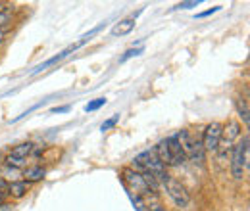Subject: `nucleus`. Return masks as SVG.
Returning a JSON list of instances; mask_svg holds the SVG:
<instances>
[{
	"label": "nucleus",
	"instance_id": "1",
	"mask_svg": "<svg viewBox=\"0 0 250 211\" xmlns=\"http://www.w3.org/2000/svg\"><path fill=\"white\" fill-rule=\"evenodd\" d=\"M131 169H135L137 173L146 171V173L154 175L158 179V182H166L169 179V175H167V171H166V165L156 157L154 150H145V152H141L139 155H135Z\"/></svg>",
	"mask_w": 250,
	"mask_h": 211
},
{
	"label": "nucleus",
	"instance_id": "2",
	"mask_svg": "<svg viewBox=\"0 0 250 211\" xmlns=\"http://www.w3.org/2000/svg\"><path fill=\"white\" fill-rule=\"evenodd\" d=\"M247 169H249V134H245L243 140L233 146V157H231V173L237 181L245 177Z\"/></svg>",
	"mask_w": 250,
	"mask_h": 211
},
{
	"label": "nucleus",
	"instance_id": "3",
	"mask_svg": "<svg viewBox=\"0 0 250 211\" xmlns=\"http://www.w3.org/2000/svg\"><path fill=\"white\" fill-rule=\"evenodd\" d=\"M179 142H181V148L185 152L187 159H190L192 163H204V148H202V142L198 138H192V134L188 133L187 129H183L179 134H177Z\"/></svg>",
	"mask_w": 250,
	"mask_h": 211
},
{
	"label": "nucleus",
	"instance_id": "4",
	"mask_svg": "<svg viewBox=\"0 0 250 211\" xmlns=\"http://www.w3.org/2000/svg\"><path fill=\"white\" fill-rule=\"evenodd\" d=\"M239 136H241V125H239L237 121H229V123L223 127V131H221V138H219L218 150H216L221 161L227 157L229 152L233 150V144H235V140H237Z\"/></svg>",
	"mask_w": 250,
	"mask_h": 211
},
{
	"label": "nucleus",
	"instance_id": "5",
	"mask_svg": "<svg viewBox=\"0 0 250 211\" xmlns=\"http://www.w3.org/2000/svg\"><path fill=\"white\" fill-rule=\"evenodd\" d=\"M164 184V188H166V192H167V196L171 198V202L179 208V210H185L188 208V204H190V196H188L187 188L181 184L179 181H175V179H167L166 182H162Z\"/></svg>",
	"mask_w": 250,
	"mask_h": 211
},
{
	"label": "nucleus",
	"instance_id": "6",
	"mask_svg": "<svg viewBox=\"0 0 250 211\" xmlns=\"http://www.w3.org/2000/svg\"><path fill=\"white\" fill-rule=\"evenodd\" d=\"M221 131H223V125L218 121H212L210 125H206L204 133H202V148L204 152H216L218 150L219 138H221Z\"/></svg>",
	"mask_w": 250,
	"mask_h": 211
},
{
	"label": "nucleus",
	"instance_id": "7",
	"mask_svg": "<svg viewBox=\"0 0 250 211\" xmlns=\"http://www.w3.org/2000/svg\"><path fill=\"white\" fill-rule=\"evenodd\" d=\"M122 175H124V181H125L127 188H129L131 192H135V194H146V196L152 192V190L148 188L146 181L143 179V175H141V173H137L135 169H131V167H125Z\"/></svg>",
	"mask_w": 250,
	"mask_h": 211
},
{
	"label": "nucleus",
	"instance_id": "8",
	"mask_svg": "<svg viewBox=\"0 0 250 211\" xmlns=\"http://www.w3.org/2000/svg\"><path fill=\"white\" fill-rule=\"evenodd\" d=\"M167 148H169L171 165H173V167H179V165H183V163L187 161V155H185V152L181 148V142H179L177 134H173V136L167 138Z\"/></svg>",
	"mask_w": 250,
	"mask_h": 211
},
{
	"label": "nucleus",
	"instance_id": "9",
	"mask_svg": "<svg viewBox=\"0 0 250 211\" xmlns=\"http://www.w3.org/2000/svg\"><path fill=\"white\" fill-rule=\"evenodd\" d=\"M73 50H75V48H73V46H69V48H65V50H62V52H58L56 56H52V58H48L46 61H42L41 65H37V67L33 69V75H35V73H41V71H44L46 67H50V65L58 63V61H62L63 58H67V56H69V52H73Z\"/></svg>",
	"mask_w": 250,
	"mask_h": 211
},
{
	"label": "nucleus",
	"instance_id": "10",
	"mask_svg": "<svg viewBox=\"0 0 250 211\" xmlns=\"http://www.w3.org/2000/svg\"><path fill=\"white\" fill-rule=\"evenodd\" d=\"M154 153H156V157L166 167L171 165V155H169V148H167V138L160 140L156 146H154Z\"/></svg>",
	"mask_w": 250,
	"mask_h": 211
},
{
	"label": "nucleus",
	"instance_id": "11",
	"mask_svg": "<svg viewBox=\"0 0 250 211\" xmlns=\"http://www.w3.org/2000/svg\"><path fill=\"white\" fill-rule=\"evenodd\" d=\"M29 190V182L27 181H16L8 184V194H12L14 198H23Z\"/></svg>",
	"mask_w": 250,
	"mask_h": 211
},
{
	"label": "nucleus",
	"instance_id": "12",
	"mask_svg": "<svg viewBox=\"0 0 250 211\" xmlns=\"http://www.w3.org/2000/svg\"><path fill=\"white\" fill-rule=\"evenodd\" d=\"M35 150V144L33 142H23V144H18L14 150L10 152V155L18 157V159H27V155H31Z\"/></svg>",
	"mask_w": 250,
	"mask_h": 211
},
{
	"label": "nucleus",
	"instance_id": "13",
	"mask_svg": "<svg viewBox=\"0 0 250 211\" xmlns=\"http://www.w3.org/2000/svg\"><path fill=\"white\" fill-rule=\"evenodd\" d=\"M44 175H46V171H44V167H41V165L29 167V169H25V173H23V177H25V181L27 182L42 181V179H44Z\"/></svg>",
	"mask_w": 250,
	"mask_h": 211
},
{
	"label": "nucleus",
	"instance_id": "14",
	"mask_svg": "<svg viewBox=\"0 0 250 211\" xmlns=\"http://www.w3.org/2000/svg\"><path fill=\"white\" fill-rule=\"evenodd\" d=\"M133 29H135V19H124V21H120V23L114 25L112 35H114V37H124V35L131 33Z\"/></svg>",
	"mask_w": 250,
	"mask_h": 211
},
{
	"label": "nucleus",
	"instance_id": "15",
	"mask_svg": "<svg viewBox=\"0 0 250 211\" xmlns=\"http://www.w3.org/2000/svg\"><path fill=\"white\" fill-rule=\"evenodd\" d=\"M104 27H106V23H100V25H96L94 29L89 31V33H85V35H83V37L79 38V42H75V44H73V48L77 50V48H81V46H85V44H87V42H89V40L93 38L94 35H98V33H100V31L104 29Z\"/></svg>",
	"mask_w": 250,
	"mask_h": 211
},
{
	"label": "nucleus",
	"instance_id": "16",
	"mask_svg": "<svg viewBox=\"0 0 250 211\" xmlns=\"http://www.w3.org/2000/svg\"><path fill=\"white\" fill-rule=\"evenodd\" d=\"M237 112H239V117L245 121V125L249 127V106H247V102H243V100H237Z\"/></svg>",
	"mask_w": 250,
	"mask_h": 211
},
{
	"label": "nucleus",
	"instance_id": "17",
	"mask_svg": "<svg viewBox=\"0 0 250 211\" xmlns=\"http://www.w3.org/2000/svg\"><path fill=\"white\" fill-rule=\"evenodd\" d=\"M127 196H129V200H131V204H133V208L137 211H146L145 210V204H143V200H141V196L139 194H135V192H131L129 188H127Z\"/></svg>",
	"mask_w": 250,
	"mask_h": 211
},
{
	"label": "nucleus",
	"instance_id": "18",
	"mask_svg": "<svg viewBox=\"0 0 250 211\" xmlns=\"http://www.w3.org/2000/svg\"><path fill=\"white\" fill-rule=\"evenodd\" d=\"M102 106H106V98H96L93 102H89L87 106H85V112L89 114V112H96V110H100Z\"/></svg>",
	"mask_w": 250,
	"mask_h": 211
},
{
	"label": "nucleus",
	"instance_id": "19",
	"mask_svg": "<svg viewBox=\"0 0 250 211\" xmlns=\"http://www.w3.org/2000/svg\"><path fill=\"white\" fill-rule=\"evenodd\" d=\"M143 52H145V48H141V46H139V48H131V50H127L124 56L120 58V63H124V61H127L129 58H133V56H141Z\"/></svg>",
	"mask_w": 250,
	"mask_h": 211
},
{
	"label": "nucleus",
	"instance_id": "20",
	"mask_svg": "<svg viewBox=\"0 0 250 211\" xmlns=\"http://www.w3.org/2000/svg\"><path fill=\"white\" fill-rule=\"evenodd\" d=\"M200 4V0H190V2H181L175 6V10H190V8H196Z\"/></svg>",
	"mask_w": 250,
	"mask_h": 211
},
{
	"label": "nucleus",
	"instance_id": "21",
	"mask_svg": "<svg viewBox=\"0 0 250 211\" xmlns=\"http://www.w3.org/2000/svg\"><path fill=\"white\" fill-rule=\"evenodd\" d=\"M118 121H120V115H114L112 119L104 121V123H102V127H100V131H108V129H112V127H114Z\"/></svg>",
	"mask_w": 250,
	"mask_h": 211
},
{
	"label": "nucleus",
	"instance_id": "22",
	"mask_svg": "<svg viewBox=\"0 0 250 211\" xmlns=\"http://www.w3.org/2000/svg\"><path fill=\"white\" fill-rule=\"evenodd\" d=\"M221 10V6H216V8H210V10H206V12H200L196 18H208V16H212V14H216Z\"/></svg>",
	"mask_w": 250,
	"mask_h": 211
},
{
	"label": "nucleus",
	"instance_id": "23",
	"mask_svg": "<svg viewBox=\"0 0 250 211\" xmlns=\"http://www.w3.org/2000/svg\"><path fill=\"white\" fill-rule=\"evenodd\" d=\"M10 21V14H6V12H0V27L4 25V23H8Z\"/></svg>",
	"mask_w": 250,
	"mask_h": 211
},
{
	"label": "nucleus",
	"instance_id": "24",
	"mask_svg": "<svg viewBox=\"0 0 250 211\" xmlns=\"http://www.w3.org/2000/svg\"><path fill=\"white\" fill-rule=\"evenodd\" d=\"M69 112V106H60V108H52V114H65Z\"/></svg>",
	"mask_w": 250,
	"mask_h": 211
},
{
	"label": "nucleus",
	"instance_id": "25",
	"mask_svg": "<svg viewBox=\"0 0 250 211\" xmlns=\"http://www.w3.org/2000/svg\"><path fill=\"white\" fill-rule=\"evenodd\" d=\"M150 211H167V210H166L164 206H160V204H152V206H150Z\"/></svg>",
	"mask_w": 250,
	"mask_h": 211
},
{
	"label": "nucleus",
	"instance_id": "26",
	"mask_svg": "<svg viewBox=\"0 0 250 211\" xmlns=\"http://www.w3.org/2000/svg\"><path fill=\"white\" fill-rule=\"evenodd\" d=\"M4 37H6V33H4V29H2V27H0V44H2V42H4Z\"/></svg>",
	"mask_w": 250,
	"mask_h": 211
}]
</instances>
